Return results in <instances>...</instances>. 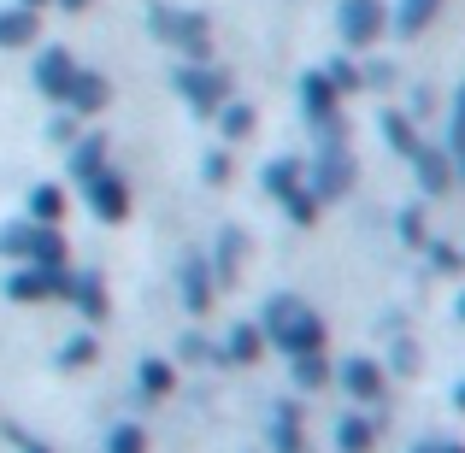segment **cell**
Returning <instances> with one entry per match:
<instances>
[{"mask_svg":"<svg viewBox=\"0 0 465 453\" xmlns=\"http://www.w3.org/2000/svg\"><path fill=\"white\" fill-rule=\"evenodd\" d=\"M65 289H71V277L59 271V265H24V271H12L6 295L18 306H30V300H59Z\"/></svg>","mask_w":465,"mask_h":453,"instance_id":"obj_3","label":"cell"},{"mask_svg":"<svg viewBox=\"0 0 465 453\" xmlns=\"http://www.w3.org/2000/svg\"><path fill=\"white\" fill-rule=\"evenodd\" d=\"M430 12H436V0H401V12H395V30H401V35L424 30V24H430Z\"/></svg>","mask_w":465,"mask_h":453,"instance_id":"obj_23","label":"cell"},{"mask_svg":"<svg viewBox=\"0 0 465 453\" xmlns=\"http://www.w3.org/2000/svg\"><path fill=\"white\" fill-rule=\"evenodd\" d=\"M101 171H106V142H77V153H71V177L89 182V177H101Z\"/></svg>","mask_w":465,"mask_h":453,"instance_id":"obj_18","label":"cell"},{"mask_svg":"<svg viewBox=\"0 0 465 453\" xmlns=\"http://www.w3.org/2000/svg\"><path fill=\"white\" fill-rule=\"evenodd\" d=\"M59 359H65V365H89V359H94V341H89V336H83V341H71V348L59 353Z\"/></svg>","mask_w":465,"mask_h":453,"instance_id":"obj_29","label":"cell"},{"mask_svg":"<svg viewBox=\"0 0 465 453\" xmlns=\"http://www.w3.org/2000/svg\"><path fill=\"white\" fill-rule=\"evenodd\" d=\"M171 383H177V371H171V365L165 359H148V365H142V395H171Z\"/></svg>","mask_w":465,"mask_h":453,"instance_id":"obj_24","label":"cell"},{"mask_svg":"<svg viewBox=\"0 0 465 453\" xmlns=\"http://www.w3.org/2000/svg\"><path fill=\"white\" fill-rule=\"evenodd\" d=\"M30 42H35V12L30 6L0 12V47H30Z\"/></svg>","mask_w":465,"mask_h":453,"instance_id":"obj_15","label":"cell"},{"mask_svg":"<svg viewBox=\"0 0 465 453\" xmlns=\"http://www.w3.org/2000/svg\"><path fill=\"white\" fill-rule=\"evenodd\" d=\"M460 318H465V289H460Z\"/></svg>","mask_w":465,"mask_h":453,"instance_id":"obj_35","label":"cell"},{"mask_svg":"<svg viewBox=\"0 0 465 453\" xmlns=\"http://www.w3.org/2000/svg\"><path fill=\"white\" fill-rule=\"evenodd\" d=\"M383 0H341V35H348V47H365L383 35Z\"/></svg>","mask_w":465,"mask_h":453,"instance_id":"obj_6","label":"cell"},{"mask_svg":"<svg viewBox=\"0 0 465 453\" xmlns=\"http://www.w3.org/2000/svg\"><path fill=\"white\" fill-rule=\"evenodd\" d=\"M248 130H253V113L236 106V101H224V136H248Z\"/></svg>","mask_w":465,"mask_h":453,"instance_id":"obj_27","label":"cell"},{"mask_svg":"<svg viewBox=\"0 0 465 453\" xmlns=\"http://www.w3.org/2000/svg\"><path fill=\"white\" fill-rule=\"evenodd\" d=\"M71 77H77V65H71V54H65V47H47V54L35 59V89H42V94H54V101H65Z\"/></svg>","mask_w":465,"mask_h":453,"instance_id":"obj_8","label":"cell"},{"mask_svg":"<svg viewBox=\"0 0 465 453\" xmlns=\"http://www.w3.org/2000/svg\"><path fill=\"white\" fill-rule=\"evenodd\" d=\"M265 341H277L289 353H318L324 348V318L312 306H301L295 295H277L265 306Z\"/></svg>","mask_w":465,"mask_h":453,"instance_id":"obj_1","label":"cell"},{"mask_svg":"<svg viewBox=\"0 0 465 453\" xmlns=\"http://www.w3.org/2000/svg\"><path fill=\"white\" fill-rule=\"evenodd\" d=\"M454 165H465V101H460V113H454Z\"/></svg>","mask_w":465,"mask_h":453,"instance_id":"obj_30","label":"cell"},{"mask_svg":"<svg viewBox=\"0 0 465 453\" xmlns=\"http://www.w3.org/2000/svg\"><path fill=\"white\" fill-rule=\"evenodd\" d=\"M277 430H272V442L277 453H307V442H301V419H295V407H277Z\"/></svg>","mask_w":465,"mask_h":453,"instance_id":"obj_19","label":"cell"},{"mask_svg":"<svg viewBox=\"0 0 465 453\" xmlns=\"http://www.w3.org/2000/svg\"><path fill=\"white\" fill-rule=\"evenodd\" d=\"M260 348H265V336H260V330H253V324H242V330H230V359H236V365H253V359H260Z\"/></svg>","mask_w":465,"mask_h":453,"instance_id":"obj_20","label":"cell"},{"mask_svg":"<svg viewBox=\"0 0 465 453\" xmlns=\"http://www.w3.org/2000/svg\"><path fill=\"white\" fill-rule=\"evenodd\" d=\"M336 383L348 389L353 400H383V371H377L371 359H341V371H336Z\"/></svg>","mask_w":465,"mask_h":453,"instance_id":"obj_9","label":"cell"},{"mask_svg":"<svg viewBox=\"0 0 465 453\" xmlns=\"http://www.w3.org/2000/svg\"><path fill=\"white\" fill-rule=\"evenodd\" d=\"M412 165H419V177H424V194H442L448 182H454V159L436 153V148H419V153H412Z\"/></svg>","mask_w":465,"mask_h":453,"instance_id":"obj_12","label":"cell"},{"mask_svg":"<svg viewBox=\"0 0 465 453\" xmlns=\"http://www.w3.org/2000/svg\"><path fill=\"white\" fill-rule=\"evenodd\" d=\"M106 453H148V436H142L136 424H124V430H113V442H106Z\"/></svg>","mask_w":465,"mask_h":453,"instance_id":"obj_26","label":"cell"},{"mask_svg":"<svg viewBox=\"0 0 465 453\" xmlns=\"http://www.w3.org/2000/svg\"><path fill=\"white\" fill-rule=\"evenodd\" d=\"M0 253L6 260H30V265H65V236L59 224H6L0 230Z\"/></svg>","mask_w":465,"mask_h":453,"instance_id":"obj_2","label":"cell"},{"mask_svg":"<svg viewBox=\"0 0 465 453\" xmlns=\"http://www.w3.org/2000/svg\"><path fill=\"white\" fill-rule=\"evenodd\" d=\"M419 453H465V448H448V442H424Z\"/></svg>","mask_w":465,"mask_h":453,"instance_id":"obj_31","label":"cell"},{"mask_svg":"<svg viewBox=\"0 0 465 453\" xmlns=\"http://www.w3.org/2000/svg\"><path fill=\"white\" fill-rule=\"evenodd\" d=\"M153 24H159V35H165V42H177L189 59H206V24L201 18H171V12H159Z\"/></svg>","mask_w":465,"mask_h":453,"instance_id":"obj_10","label":"cell"},{"mask_svg":"<svg viewBox=\"0 0 465 453\" xmlns=\"http://www.w3.org/2000/svg\"><path fill=\"white\" fill-rule=\"evenodd\" d=\"M24 453H47V448H35V442H24Z\"/></svg>","mask_w":465,"mask_h":453,"instance_id":"obj_33","label":"cell"},{"mask_svg":"<svg viewBox=\"0 0 465 453\" xmlns=\"http://www.w3.org/2000/svg\"><path fill=\"white\" fill-rule=\"evenodd\" d=\"M401 236H407L412 248H424V236H430V230H424V218H419V212H407V218H401Z\"/></svg>","mask_w":465,"mask_h":453,"instance_id":"obj_28","label":"cell"},{"mask_svg":"<svg viewBox=\"0 0 465 453\" xmlns=\"http://www.w3.org/2000/svg\"><path fill=\"white\" fill-rule=\"evenodd\" d=\"M183 300H189V312H206V306H213V283H206V271H201V265H194V271H189V283H183Z\"/></svg>","mask_w":465,"mask_h":453,"instance_id":"obj_25","label":"cell"},{"mask_svg":"<svg viewBox=\"0 0 465 453\" xmlns=\"http://www.w3.org/2000/svg\"><path fill=\"white\" fill-rule=\"evenodd\" d=\"M336 448L341 453H371V442H377V430H371V419H360V412H353V419H341L336 424Z\"/></svg>","mask_w":465,"mask_h":453,"instance_id":"obj_17","label":"cell"},{"mask_svg":"<svg viewBox=\"0 0 465 453\" xmlns=\"http://www.w3.org/2000/svg\"><path fill=\"white\" fill-rule=\"evenodd\" d=\"M65 300L77 306V312H89L94 324H101V318H106V289H101V277H71Z\"/></svg>","mask_w":465,"mask_h":453,"instance_id":"obj_13","label":"cell"},{"mask_svg":"<svg viewBox=\"0 0 465 453\" xmlns=\"http://www.w3.org/2000/svg\"><path fill=\"white\" fill-rule=\"evenodd\" d=\"M460 407H465V389H460Z\"/></svg>","mask_w":465,"mask_h":453,"instance_id":"obj_36","label":"cell"},{"mask_svg":"<svg viewBox=\"0 0 465 453\" xmlns=\"http://www.w3.org/2000/svg\"><path fill=\"white\" fill-rule=\"evenodd\" d=\"M330 377H336V371H330L318 353H295V383H301V389H324Z\"/></svg>","mask_w":465,"mask_h":453,"instance_id":"obj_22","label":"cell"},{"mask_svg":"<svg viewBox=\"0 0 465 453\" xmlns=\"http://www.w3.org/2000/svg\"><path fill=\"white\" fill-rule=\"evenodd\" d=\"M307 189L318 194V201H336V194H348V189H353V159L341 153V148H330L324 159H318V171H312Z\"/></svg>","mask_w":465,"mask_h":453,"instance_id":"obj_7","label":"cell"},{"mask_svg":"<svg viewBox=\"0 0 465 453\" xmlns=\"http://www.w3.org/2000/svg\"><path fill=\"white\" fill-rule=\"evenodd\" d=\"M265 189L277 194V201H295V194H307V182H301V165L295 159H277V165H265Z\"/></svg>","mask_w":465,"mask_h":453,"instance_id":"obj_14","label":"cell"},{"mask_svg":"<svg viewBox=\"0 0 465 453\" xmlns=\"http://www.w3.org/2000/svg\"><path fill=\"white\" fill-rule=\"evenodd\" d=\"M65 218V189L59 182H42V189L30 194V224H59Z\"/></svg>","mask_w":465,"mask_h":453,"instance_id":"obj_16","label":"cell"},{"mask_svg":"<svg viewBox=\"0 0 465 453\" xmlns=\"http://www.w3.org/2000/svg\"><path fill=\"white\" fill-rule=\"evenodd\" d=\"M65 106L71 113H101L106 106V77H94V71H77L65 89Z\"/></svg>","mask_w":465,"mask_h":453,"instance_id":"obj_11","label":"cell"},{"mask_svg":"<svg viewBox=\"0 0 465 453\" xmlns=\"http://www.w3.org/2000/svg\"><path fill=\"white\" fill-rule=\"evenodd\" d=\"M301 94H307V113L312 118H330V113H336V89H330L324 77H307V83H301Z\"/></svg>","mask_w":465,"mask_h":453,"instance_id":"obj_21","label":"cell"},{"mask_svg":"<svg viewBox=\"0 0 465 453\" xmlns=\"http://www.w3.org/2000/svg\"><path fill=\"white\" fill-rule=\"evenodd\" d=\"M177 89L189 94L201 113H218V106L230 101V77H224V71H201V65H183L177 71Z\"/></svg>","mask_w":465,"mask_h":453,"instance_id":"obj_5","label":"cell"},{"mask_svg":"<svg viewBox=\"0 0 465 453\" xmlns=\"http://www.w3.org/2000/svg\"><path fill=\"white\" fill-rule=\"evenodd\" d=\"M59 6H65V12H83V6H89V0H59Z\"/></svg>","mask_w":465,"mask_h":453,"instance_id":"obj_32","label":"cell"},{"mask_svg":"<svg viewBox=\"0 0 465 453\" xmlns=\"http://www.w3.org/2000/svg\"><path fill=\"white\" fill-rule=\"evenodd\" d=\"M83 201H89L94 218H106V224H118V218H130V182L113 177V171H101V177L83 182Z\"/></svg>","mask_w":465,"mask_h":453,"instance_id":"obj_4","label":"cell"},{"mask_svg":"<svg viewBox=\"0 0 465 453\" xmlns=\"http://www.w3.org/2000/svg\"><path fill=\"white\" fill-rule=\"evenodd\" d=\"M18 6H30V12H35V6H42V0H18Z\"/></svg>","mask_w":465,"mask_h":453,"instance_id":"obj_34","label":"cell"}]
</instances>
